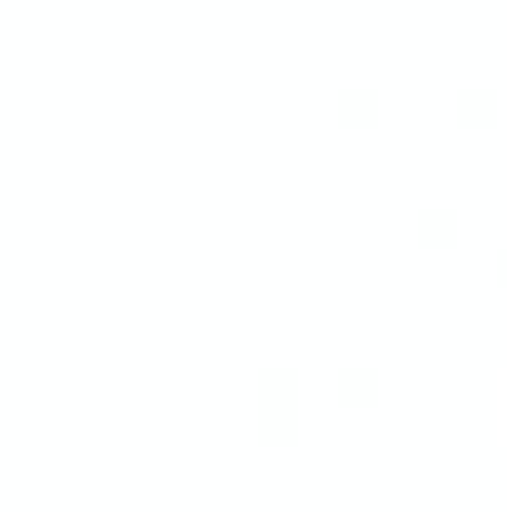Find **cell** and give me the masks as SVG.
Here are the masks:
<instances>
[{
  "label": "cell",
  "instance_id": "1",
  "mask_svg": "<svg viewBox=\"0 0 507 512\" xmlns=\"http://www.w3.org/2000/svg\"><path fill=\"white\" fill-rule=\"evenodd\" d=\"M254 408L264 423H294L304 408V368L294 358H264L254 368Z\"/></svg>",
  "mask_w": 507,
  "mask_h": 512
},
{
  "label": "cell",
  "instance_id": "2",
  "mask_svg": "<svg viewBox=\"0 0 507 512\" xmlns=\"http://www.w3.org/2000/svg\"><path fill=\"white\" fill-rule=\"evenodd\" d=\"M453 100H458V110H473V115H493V110L503 105V85H498L493 75H473V80H463V85L453 90Z\"/></svg>",
  "mask_w": 507,
  "mask_h": 512
},
{
  "label": "cell",
  "instance_id": "3",
  "mask_svg": "<svg viewBox=\"0 0 507 512\" xmlns=\"http://www.w3.org/2000/svg\"><path fill=\"white\" fill-rule=\"evenodd\" d=\"M334 378L338 388H378L383 383V363L373 353H348L334 363Z\"/></svg>",
  "mask_w": 507,
  "mask_h": 512
},
{
  "label": "cell",
  "instance_id": "4",
  "mask_svg": "<svg viewBox=\"0 0 507 512\" xmlns=\"http://www.w3.org/2000/svg\"><path fill=\"white\" fill-rule=\"evenodd\" d=\"M413 219H418L423 229H458V224H463V204H458L453 194H428V199H418Z\"/></svg>",
  "mask_w": 507,
  "mask_h": 512
},
{
  "label": "cell",
  "instance_id": "5",
  "mask_svg": "<svg viewBox=\"0 0 507 512\" xmlns=\"http://www.w3.org/2000/svg\"><path fill=\"white\" fill-rule=\"evenodd\" d=\"M334 100L343 110H373L378 100H383V85L378 80H368V75H353V80H343L334 90Z\"/></svg>",
  "mask_w": 507,
  "mask_h": 512
}]
</instances>
